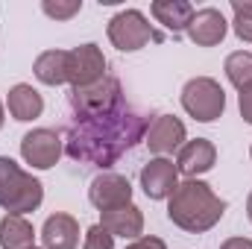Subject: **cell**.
Returning <instances> with one entry per match:
<instances>
[{
    "mask_svg": "<svg viewBox=\"0 0 252 249\" xmlns=\"http://www.w3.org/2000/svg\"><path fill=\"white\" fill-rule=\"evenodd\" d=\"M238 109H241V118L252 126V85L238 91Z\"/></svg>",
    "mask_w": 252,
    "mask_h": 249,
    "instance_id": "23",
    "label": "cell"
},
{
    "mask_svg": "<svg viewBox=\"0 0 252 249\" xmlns=\"http://www.w3.org/2000/svg\"><path fill=\"white\" fill-rule=\"evenodd\" d=\"M226 32H229V21L217 6L196 9L188 24V38L196 47H217L226 38Z\"/></svg>",
    "mask_w": 252,
    "mask_h": 249,
    "instance_id": "11",
    "label": "cell"
},
{
    "mask_svg": "<svg viewBox=\"0 0 252 249\" xmlns=\"http://www.w3.org/2000/svg\"><path fill=\"white\" fill-rule=\"evenodd\" d=\"M6 109H9V115H12L15 121L30 124V121H35V118H41V112H44V97H41L32 85L18 82V85L9 88Z\"/></svg>",
    "mask_w": 252,
    "mask_h": 249,
    "instance_id": "15",
    "label": "cell"
},
{
    "mask_svg": "<svg viewBox=\"0 0 252 249\" xmlns=\"http://www.w3.org/2000/svg\"><path fill=\"white\" fill-rule=\"evenodd\" d=\"M250 158H252V150H250Z\"/></svg>",
    "mask_w": 252,
    "mask_h": 249,
    "instance_id": "28",
    "label": "cell"
},
{
    "mask_svg": "<svg viewBox=\"0 0 252 249\" xmlns=\"http://www.w3.org/2000/svg\"><path fill=\"white\" fill-rule=\"evenodd\" d=\"M141 187L150 199H170L179 187V167L170 158H150L141 167Z\"/></svg>",
    "mask_w": 252,
    "mask_h": 249,
    "instance_id": "10",
    "label": "cell"
},
{
    "mask_svg": "<svg viewBox=\"0 0 252 249\" xmlns=\"http://www.w3.org/2000/svg\"><path fill=\"white\" fill-rule=\"evenodd\" d=\"M126 249H167V244L161 238H156V235H141L138 241H132Z\"/></svg>",
    "mask_w": 252,
    "mask_h": 249,
    "instance_id": "24",
    "label": "cell"
},
{
    "mask_svg": "<svg viewBox=\"0 0 252 249\" xmlns=\"http://www.w3.org/2000/svg\"><path fill=\"white\" fill-rule=\"evenodd\" d=\"M217 161V147L208 138H193L185 141V147L176 153V167L179 173H185L188 179H196L202 173H208Z\"/></svg>",
    "mask_w": 252,
    "mask_h": 249,
    "instance_id": "13",
    "label": "cell"
},
{
    "mask_svg": "<svg viewBox=\"0 0 252 249\" xmlns=\"http://www.w3.org/2000/svg\"><path fill=\"white\" fill-rule=\"evenodd\" d=\"M64 153V141L56 129H32L21 138V158L35 170H50Z\"/></svg>",
    "mask_w": 252,
    "mask_h": 249,
    "instance_id": "6",
    "label": "cell"
},
{
    "mask_svg": "<svg viewBox=\"0 0 252 249\" xmlns=\"http://www.w3.org/2000/svg\"><path fill=\"white\" fill-rule=\"evenodd\" d=\"M150 12H153V18L167 30V32H173V38L176 35H182V32H188V24L190 18H193V6H190L188 0H156L153 6H150Z\"/></svg>",
    "mask_w": 252,
    "mask_h": 249,
    "instance_id": "16",
    "label": "cell"
},
{
    "mask_svg": "<svg viewBox=\"0 0 252 249\" xmlns=\"http://www.w3.org/2000/svg\"><path fill=\"white\" fill-rule=\"evenodd\" d=\"M223 70H226L229 82H232L238 91L250 88L252 85V53H247V50H235V53H229V56H226V64H223Z\"/></svg>",
    "mask_w": 252,
    "mask_h": 249,
    "instance_id": "19",
    "label": "cell"
},
{
    "mask_svg": "<svg viewBox=\"0 0 252 249\" xmlns=\"http://www.w3.org/2000/svg\"><path fill=\"white\" fill-rule=\"evenodd\" d=\"M41 12L53 21H70L73 15L82 12V0H44Z\"/></svg>",
    "mask_w": 252,
    "mask_h": 249,
    "instance_id": "21",
    "label": "cell"
},
{
    "mask_svg": "<svg viewBox=\"0 0 252 249\" xmlns=\"http://www.w3.org/2000/svg\"><path fill=\"white\" fill-rule=\"evenodd\" d=\"M88 199L97 211H112V208H121V205L132 202V185L121 173H100L91 179Z\"/></svg>",
    "mask_w": 252,
    "mask_h": 249,
    "instance_id": "9",
    "label": "cell"
},
{
    "mask_svg": "<svg viewBox=\"0 0 252 249\" xmlns=\"http://www.w3.org/2000/svg\"><path fill=\"white\" fill-rule=\"evenodd\" d=\"M182 109L199 124H214L226 112V91L211 76H193L182 88Z\"/></svg>",
    "mask_w": 252,
    "mask_h": 249,
    "instance_id": "4",
    "label": "cell"
},
{
    "mask_svg": "<svg viewBox=\"0 0 252 249\" xmlns=\"http://www.w3.org/2000/svg\"><path fill=\"white\" fill-rule=\"evenodd\" d=\"M32 73L38 82H44L50 88L64 85L67 82V50H44L32 64Z\"/></svg>",
    "mask_w": 252,
    "mask_h": 249,
    "instance_id": "18",
    "label": "cell"
},
{
    "mask_svg": "<svg viewBox=\"0 0 252 249\" xmlns=\"http://www.w3.org/2000/svg\"><path fill=\"white\" fill-rule=\"evenodd\" d=\"M41 244L44 249H76L79 247V223L73 214L56 211L41 226Z\"/></svg>",
    "mask_w": 252,
    "mask_h": 249,
    "instance_id": "14",
    "label": "cell"
},
{
    "mask_svg": "<svg viewBox=\"0 0 252 249\" xmlns=\"http://www.w3.org/2000/svg\"><path fill=\"white\" fill-rule=\"evenodd\" d=\"M3 124H6V109H3V103H0V129H3Z\"/></svg>",
    "mask_w": 252,
    "mask_h": 249,
    "instance_id": "27",
    "label": "cell"
},
{
    "mask_svg": "<svg viewBox=\"0 0 252 249\" xmlns=\"http://www.w3.org/2000/svg\"><path fill=\"white\" fill-rule=\"evenodd\" d=\"M185 141H188L185 124L173 115H158L147 126V135H144V144L150 147V153H156V158H167V156L179 153L185 147Z\"/></svg>",
    "mask_w": 252,
    "mask_h": 249,
    "instance_id": "8",
    "label": "cell"
},
{
    "mask_svg": "<svg viewBox=\"0 0 252 249\" xmlns=\"http://www.w3.org/2000/svg\"><path fill=\"white\" fill-rule=\"evenodd\" d=\"M32 249H38V247H32Z\"/></svg>",
    "mask_w": 252,
    "mask_h": 249,
    "instance_id": "29",
    "label": "cell"
},
{
    "mask_svg": "<svg viewBox=\"0 0 252 249\" xmlns=\"http://www.w3.org/2000/svg\"><path fill=\"white\" fill-rule=\"evenodd\" d=\"M44 199V185L9 156H0V208L6 214H32Z\"/></svg>",
    "mask_w": 252,
    "mask_h": 249,
    "instance_id": "3",
    "label": "cell"
},
{
    "mask_svg": "<svg viewBox=\"0 0 252 249\" xmlns=\"http://www.w3.org/2000/svg\"><path fill=\"white\" fill-rule=\"evenodd\" d=\"M232 30L241 41L252 44V0H232Z\"/></svg>",
    "mask_w": 252,
    "mask_h": 249,
    "instance_id": "20",
    "label": "cell"
},
{
    "mask_svg": "<svg viewBox=\"0 0 252 249\" xmlns=\"http://www.w3.org/2000/svg\"><path fill=\"white\" fill-rule=\"evenodd\" d=\"M82 249H115V238L97 223L85 232V241H82Z\"/></svg>",
    "mask_w": 252,
    "mask_h": 249,
    "instance_id": "22",
    "label": "cell"
},
{
    "mask_svg": "<svg viewBox=\"0 0 252 249\" xmlns=\"http://www.w3.org/2000/svg\"><path fill=\"white\" fill-rule=\"evenodd\" d=\"M220 249H252V241L250 238H229L220 244Z\"/></svg>",
    "mask_w": 252,
    "mask_h": 249,
    "instance_id": "25",
    "label": "cell"
},
{
    "mask_svg": "<svg viewBox=\"0 0 252 249\" xmlns=\"http://www.w3.org/2000/svg\"><path fill=\"white\" fill-rule=\"evenodd\" d=\"M226 214V202L202 179H185L167 199V217L188 235H202L214 229Z\"/></svg>",
    "mask_w": 252,
    "mask_h": 249,
    "instance_id": "2",
    "label": "cell"
},
{
    "mask_svg": "<svg viewBox=\"0 0 252 249\" xmlns=\"http://www.w3.org/2000/svg\"><path fill=\"white\" fill-rule=\"evenodd\" d=\"M0 247L3 249H32L35 226L21 214H6L0 220Z\"/></svg>",
    "mask_w": 252,
    "mask_h": 249,
    "instance_id": "17",
    "label": "cell"
},
{
    "mask_svg": "<svg viewBox=\"0 0 252 249\" xmlns=\"http://www.w3.org/2000/svg\"><path fill=\"white\" fill-rule=\"evenodd\" d=\"M147 126L150 118L126 103L121 79L106 76L91 88H70L64 153L103 170L144 141Z\"/></svg>",
    "mask_w": 252,
    "mask_h": 249,
    "instance_id": "1",
    "label": "cell"
},
{
    "mask_svg": "<svg viewBox=\"0 0 252 249\" xmlns=\"http://www.w3.org/2000/svg\"><path fill=\"white\" fill-rule=\"evenodd\" d=\"M247 217H250V223H252V190H250V196H247Z\"/></svg>",
    "mask_w": 252,
    "mask_h": 249,
    "instance_id": "26",
    "label": "cell"
},
{
    "mask_svg": "<svg viewBox=\"0 0 252 249\" xmlns=\"http://www.w3.org/2000/svg\"><path fill=\"white\" fill-rule=\"evenodd\" d=\"M106 56L97 44H79L67 50V82L70 88H91L106 79Z\"/></svg>",
    "mask_w": 252,
    "mask_h": 249,
    "instance_id": "7",
    "label": "cell"
},
{
    "mask_svg": "<svg viewBox=\"0 0 252 249\" xmlns=\"http://www.w3.org/2000/svg\"><path fill=\"white\" fill-rule=\"evenodd\" d=\"M106 32H109V41H112L121 53H135V50L147 47V44L156 38L153 24L147 21V15H144L141 9H121V12L109 21Z\"/></svg>",
    "mask_w": 252,
    "mask_h": 249,
    "instance_id": "5",
    "label": "cell"
},
{
    "mask_svg": "<svg viewBox=\"0 0 252 249\" xmlns=\"http://www.w3.org/2000/svg\"><path fill=\"white\" fill-rule=\"evenodd\" d=\"M100 226L112 235V238H124V241H138L144 235V211L129 202L112 211H100Z\"/></svg>",
    "mask_w": 252,
    "mask_h": 249,
    "instance_id": "12",
    "label": "cell"
}]
</instances>
